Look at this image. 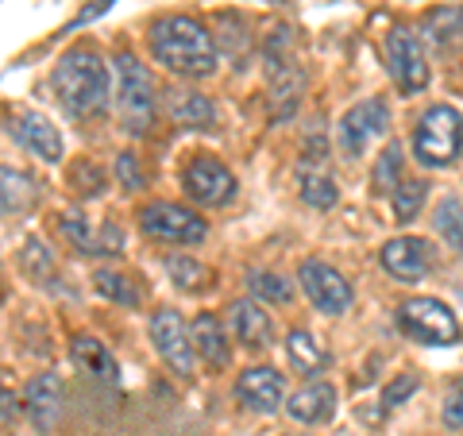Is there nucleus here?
I'll return each mask as SVG.
<instances>
[{
	"mask_svg": "<svg viewBox=\"0 0 463 436\" xmlns=\"http://www.w3.org/2000/svg\"><path fill=\"white\" fill-rule=\"evenodd\" d=\"M182 185H185V194L205 209H221L236 197V178H232V170L213 155L190 158L185 170H182Z\"/></svg>",
	"mask_w": 463,
	"mask_h": 436,
	"instance_id": "9",
	"label": "nucleus"
},
{
	"mask_svg": "<svg viewBox=\"0 0 463 436\" xmlns=\"http://www.w3.org/2000/svg\"><path fill=\"white\" fill-rule=\"evenodd\" d=\"M383 267L398 282H421L432 274V247L417 236H398L383 247Z\"/></svg>",
	"mask_w": 463,
	"mask_h": 436,
	"instance_id": "15",
	"label": "nucleus"
},
{
	"mask_svg": "<svg viewBox=\"0 0 463 436\" xmlns=\"http://www.w3.org/2000/svg\"><path fill=\"white\" fill-rule=\"evenodd\" d=\"M35 197V185L27 174L5 166V216H20L27 209V201Z\"/></svg>",
	"mask_w": 463,
	"mask_h": 436,
	"instance_id": "30",
	"label": "nucleus"
},
{
	"mask_svg": "<svg viewBox=\"0 0 463 436\" xmlns=\"http://www.w3.org/2000/svg\"><path fill=\"white\" fill-rule=\"evenodd\" d=\"M116 112L132 136L151 132L155 124V81L151 70L132 54L116 58Z\"/></svg>",
	"mask_w": 463,
	"mask_h": 436,
	"instance_id": "3",
	"label": "nucleus"
},
{
	"mask_svg": "<svg viewBox=\"0 0 463 436\" xmlns=\"http://www.w3.org/2000/svg\"><path fill=\"white\" fill-rule=\"evenodd\" d=\"M417 386H421L417 371H402V374H394V379L386 383V390H383V410H394V405L410 402V394H413Z\"/></svg>",
	"mask_w": 463,
	"mask_h": 436,
	"instance_id": "33",
	"label": "nucleus"
},
{
	"mask_svg": "<svg viewBox=\"0 0 463 436\" xmlns=\"http://www.w3.org/2000/svg\"><path fill=\"white\" fill-rule=\"evenodd\" d=\"M194 347H197V355L205 359L209 367H216V371H224L228 359H232L228 332H224V325L216 321L213 313H201L197 321H194Z\"/></svg>",
	"mask_w": 463,
	"mask_h": 436,
	"instance_id": "22",
	"label": "nucleus"
},
{
	"mask_svg": "<svg viewBox=\"0 0 463 436\" xmlns=\"http://www.w3.org/2000/svg\"><path fill=\"white\" fill-rule=\"evenodd\" d=\"M228 317H232V336H236L243 347H267L270 344L274 325L259 301H236Z\"/></svg>",
	"mask_w": 463,
	"mask_h": 436,
	"instance_id": "21",
	"label": "nucleus"
},
{
	"mask_svg": "<svg viewBox=\"0 0 463 436\" xmlns=\"http://www.w3.org/2000/svg\"><path fill=\"white\" fill-rule=\"evenodd\" d=\"M166 112L174 124L182 128H216V105L201 90H170L166 93Z\"/></svg>",
	"mask_w": 463,
	"mask_h": 436,
	"instance_id": "20",
	"label": "nucleus"
},
{
	"mask_svg": "<svg viewBox=\"0 0 463 436\" xmlns=\"http://www.w3.org/2000/svg\"><path fill=\"white\" fill-rule=\"evenodd\" d=\"M74 363H78V367H85L90 374H97V379H105V383L116 379V363L109 355V347L100 340H93V336H78L74 340Z\"/></svg>",
	"mask_w": 463,
	"mask_h": 436,
	"instance_id": "27",
	"label": "nucleus"
},
{
	"mask_svg": "<svg viewBox=\"0 0 463 436\" xmlns=\"http://www.w3.org/2000/svg\"><path fill=\"white\" fill-rule=\"evenodd\" d=\"M421 39L437 43V47H456L463 39V5H437L425 12Z\"/></svg>",
	"mask_w": 463,
	"mask_h": 436,
	"instance_id": "24",
	"label": "nucleus"
},
{
	"mask_svg": "<svg viewBox=\"0 0 463 436\" xmlns=\"http://www.w3.org/2000/svg\"><path fill=\"white\" fill-rule=\"evenodd\" d=\"M20 413V405H16V394L12 390H5V429H12V417Z\"/></svg>",
	"mask_w": 463,
	"mask_h": 436,
	"instance_id": "37",
	"label": "nucleus"
},
{
	"mask_svg": "<svg viewBox=\"0 0 463 436\" xmlns=\"http://www.w3.org/2000/svg\"><path fill=\"white\" fill-rule=\"evenodd\" d=\"M51 85H54V97L70 116L78 120H90V116H100L109 105V66L105 58L93 54V51H70L62 62L54 66L51 74Z\"/></svg>",
	"mask_w": 463,
	"mask_h": 436,
	"instance_id": "2",
	"label": "nucleus"
},
{
	"mask_svg": "<svg viewBox=\"0 0 463 436\" xmlns=\"http://www.w3.org/2000/svg\"><path fill=\"white\" fill-rule=\"evenodd\" d=\"M139 228L155 240H166V243H201L209 236V224L194 216L190 209L182 205H170V201H155L139 213Z\"/></svg>",
	"mask_w": 463,
	"mask_h": 436,
	"instance_id": "12",
	"label": "nucleus"
},
{
	"mask_svg": "<svg viewBox=\"0 0 463 436\" xmlns=\"http://www.w3.org/2000/svg\"><path fill=\"white\" fill-rule=\"evenodd\" d=\"M282 394H286V383L274 367H248L236 379V398L255 413H274L282 405Z\"/></svg>",
	"mask_w": 463,
	"mask_h": 436,
	"instance_id": "17",
	"label": "nucleus"
},
{
	"mask_svg": "<svg viewBox=\"0 0 463 436\" xmlns=\"http://www.w3.org/2000/svg\"><path fill=\"white\" fill-rule=\"evenodd\" d=\"M440 417H444L448 429H463V374H459L452 386H448L444 405H440Z\"/></svg>",
	"mask_w": 463,
	"mask_h": 436,
	"instance_id": "35",
	"label": "nucleus"
},
{
	"mask_svg": "<svg viewBox=\"0 0 463 436\" xmlns=\"http://www.w3.org/2000/svg\"><path fill=\"white\" fill-rule=\"evenodd\" d=\"M425 197H429V182H421V178H402L394 190H390V209H394V221L398 224H410L413 216L421 213Z\"/></svg>",
	"mask_w": 463,
	"mask_h": 436,
	"instance_id": "25",
	"label": "nucleus"
},
{
	"mask_svg": "<svg viewBox=\"0 0 463 436\" xmlns=\"http://www.w3.org/2000/svg\"><path fill=\"white\" fill-rule=\"evenodd\" d=\"M8 136L20 143L24 151H32L43 163H62V136L58 128L39 112H16L8 116Z\"/></svg>",
	"mask_w": 463,
	"mask_h": 436,
	"instance_id": "14",
	"label": "nucleus"
},
{
	"mask_svg": "<svg viewBox=\"0 0 463 436\" xmlns=\"http://www.w3.org/2000/svg\"><path fill=\"white\" fill-rule=\"evenodd\" d=\"M432 228H437V236L452 247V251L463 255V205L456 197H444L437 213H432Z\"/></svg>",
	"mask_w": 463,
	"mask_h": 436,
	"instance_id": "28",
	"label": "nucleus"
},
{
	"mask_svg": "<svg viewBox=\"0 0 463 436\" xmlns=\"http://www.w3.org/2000/svg\"><path fill=\"white\" fill-rule=\"evenodd\" d=\"M286 355H289V363H294V371H298V374H309V379L325 374V367L332 363L328 347L317 340V336H309L306 328H294V332L286 336Z\"/></svg>",
	"mask_w": 463,
	"mask_h": 436,
	"instance_id": "23",
	"label": "nucleus"
},
{
	"mask_svg": "<svg viewBox=\"0 0 463 436\" xmlns=\"http://www.w3.org/2000/svg\"><path fill=\"white\" fill-rule=\"evenodd\" d=\"M93 286H97L100 298L124 305V309H136V305L143 301V289L132 279H128V274H120V270H97L93 274Z\"/></svg>",
	"mask_w": 463,
	"mask_h": 436,
	"instance_id": "26",
	"label": "nucleus"
},
{
	"mask_svg": "<svg viewBox=\"0 0 463 436\" xmlns=\"http://www.w3.org/2000/svg\"><path fill=\"white\" fill-rule=\"evenodd\" d=\"M298 282H301V289H306L309 301L321 313L340 317V313L352 309V298H355L352 286H347V279H344L336 267L321 263V259H306V263L298 267Z\"/></svg>",
	"mask_w": 463,
	"mask_h": 436,
	"instance_id": "11",
	"label": "nucleus"
},
{
	"mask_svg": "<svg viewBox=\"0 0 463 436\" xmlns=\"http://www.w3.org/2000/svg\"><path fill=\"white\" fill-rule=\"evenodd\" d=\"M328 151L321 147V139H309L306 143V155L298 163V182H301V201L313 209H332L340 201L336 190V178L328 174Z\"/></svg>",
	"mask_w": 463,
	"mask_h": 436,
	"instance_id": "13",
	"label": "nucleus"
},
{
	"mask_svg": "<svg viewBox=\"0 0 463 436\" xmlns=\"http://www.w3.org/2000/svg\"><path fill=\"white\" fill-rule=\"evenodd\" d=\"M151 344H155L158 359H163L174 374L190 379L197 347H194V332L185 328V321L174 309H155L151 313Z\"/></svg>",
	"mask_w": 463,
	"mask_h": 436,
	"instance_id": "8",
	"label": "nucleus"
},
{
	"mask_svg": "<svg viewBox=\"0 0 463 436\" xmlns=\"http://www.w3.org/2000/svg\"><path fill=\"white\" fill-rule=\"evenodd\" d=\"M386 66L394 78L398 93L413 97L429 85V58H425V43L413 27H394L386 35Z\"/></svg>",
	"mask_w": 463,
	"mask_h": 436,
	"instance_id": "7",
	"label": "nucleus"
},
{
	"mask_svg": "<svg viewBox=\"0 0 463 436\" xmlns=\"http://www.w3.org/2000/svg\"><path fill=\"white\" fill-rule=\"evenodd\" d=\"M398 166H402V151L394 147V143H390V147L379 155V163H374V185H379L383 194L394 190V185L402 182V178H398Z\"/></svg>",
	"mask_w": 463,
	"mask_h": 436,
	"instance_id": "34",
	"label": "nucleus"
},
{
	"mask_svg": "<svg viewBox=\"0 0 463 436\" xmlns=\"http://www.w3.org/2000/svg\"><path fill=\"white\" fill-rule=\"evenodd\" d=\"M398 325H402L405 336L421 340L429 347H452V344H459L456 313L448 309L444 301H437V298H410V301H402Z\"/></svg>",
	"mask_w": 463,
	"mask_h": 436,
	"instance_id": "6",
	"label": "nucleus"
},
{
	"mask_svg": "<svg viewBox=\"0 0 463 436\" xmlns=\"http://www.w3.org/2000/svg\"><path fill=\"white\" fill-rule=\"evenodd\" d=\"M20 267L32 274L35 282H51V279H54V259H51V251H47V243H43V240H27V243H24Z\"/></svg>",
	"mask_w": 463,
	"mask_h": 436,
	"instance_id": "31",
	"label": "nucleus"
},
{
	"mask_svg": "<svg viewBox=\"0 0 463 436\" xmlns=\"http://www.w3.org/2000/svg\"><path fill=\"white\" fill-rule=\"evenodd\" d=\"M116 178H120L124 190H143V166L132 151H120L116 155Z\"/></svg>",
	"mask_w": 463,
	"mask_h": 436,
	"instance_id": "36",
	"label": "nucleus"
},
{
	"mask_svg": "<svg viewBox=\"0 0 463 436\" xmlns=\"http://www.w3.org/2000/svg\"><path fill=\"white\" fill-rule=\"evenodd\" d=\"M390 132V109L383 97H367L359 100V105H352L344 112L340 120V151L347 158H359L367 151L371 139H383Z\"/></svg>",
	"mask_w": 463,
	"mask_h": 436,
	"instance_id": "10",
	"label": "nucleus"
},
{
	"mask_svg": "<svg viewBox=\"0 0 463 436\" xmlns=\"http://www.w3.org/2000/svg\"><path fill=\"white\" fill-rule=\"evenodd\" d=\"M263 58H267V81H270V109H274L279 120H286V116L298 109L301 85H306V78H301V70H298V58H294V51H289L286 27H279V32L267 39Z\"/></svg>",
	"mask_w": 463,
	"mask_h": 436,
	"instance_id": "5",
	"label": "nucleus"
},
{
	"mask_svg": "<svg viewBox=\"0 0 463 436\" xmlns=\"http://www.w3.org/2000/svg\"><path fill=\"white\" fill-rule=\"evenodd\" d=\"M248 282H251V294L263 305H289V301H294V286H289V279H282V274L255 270Z\"/></svg>",
	"mask_w": 463,
	"mask_h": 436,
	"instance_id": "29",
	"label": "nucleus"
},
{
	"mask_svg": "<svg viewBox=\"0 0 463 436\" xmlns=\"http://www.w3.org/2000/svg\"><path fill=\"white\" fill-rule=\"evenodd\" d=\"M151 54L182 78H209L216 70V43L194 16H158L151 24Z\"/></svg>",
	"mask_w": 463,
	"mask_h": 436,
	"instance_id": "1",
	"label": "nucleus"
},
{
	"mask_svg": "<svg viewBox=\"0 0 463 436\" xmlns=\"http://www.w3.org/2000/svg\"><path fill=\"white\" fill-rule=\"evenodd\" d=\"M27 402V417H32V425L39 429V432H51L54 429V421H58V413H62V379L58 374H35L32 383H27V394H24Z\"/></svg>",
	"mask_w": 463,
	"mask_h": 436,
	"instance_id": "18",
	"label": "nucleus"
},
{
	"mask_svg": "<svg viewBox=\"0 0 463 436\" xmlns=\"http://www.w3.org/2000/svg\"><path fill=\"white\" fill-rule=\"evenodd\" d=\"M286 413L301 425H325L336 413V386L332 383H309L286 402Z\"/></svg>",
	"mask_w": 463,
	"mask_h": 436,
	"instance_id": "19",
	"label": "nucleus"
},
{
	"mask_svg": "<svg viewBox=\"0 0 463 436\" xmlns=\"http://www.w3.org/2000/svg\"><path fill=\"white\" fill-rule=\"evenodd\" d=\"M413 155L432 170L452 166L463 155V116L452 105H432L413 128Z\"/></svg>",
	"mask_w": 463,
	"mask_h": 436,
	"instance_id": "4",
	"label": "nucleus"
},
{
	"mask_svg": "<svg viewBox=\"0 0 463 436\" xmlns=\"http://www.w3.org/2000/svg\"><path fill=\"white\" fill-rule=\"evenodd\" d=\"M62 236L74 243V251L81 255H120L124 251V232L120 224H100V228H90V221H85L81 213H66L62 221Z\"/></svg>",
	"mask_w": 463,
	"mask_h": 436,
	"instance_id": "16",
	"label": "nucleus"
},
{
	"mask_svg": "<svg viewBox=\"0 0 463 436\" xmlns=\"http://www.w3.org/2000/svg\"><path fill=\"white\" fill-rule=\"evenodd\" d=\"M166 274L182 289H201L205 286V267L197 259H185V255H166Z\"/></svg>",
	"mask_w": 463,
	"mask_h": 436,
	"instance_id": "32",
	"label": "nucleus"
},
{
	"mask_svg": "<svg viewBox=\"0 0 463 436\" xmlns=\"http://www.w3.org/2000/svg\"><path fill=\"white\" fill-rule=\"evenodd\" d=\"M459 298H463V286H459Z\"/></svg>",
	"mask_w": 463,
	"mask_h": 436,
	"instance_id": "38",
	"label": "nucleus"
}]
</instances>
